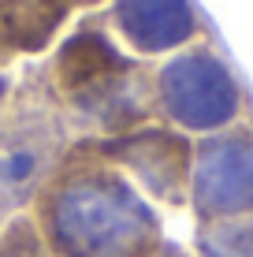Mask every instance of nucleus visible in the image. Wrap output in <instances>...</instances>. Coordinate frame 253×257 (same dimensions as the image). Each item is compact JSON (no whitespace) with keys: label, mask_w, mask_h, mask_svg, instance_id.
<instances>
[{"label":"nucleus","mask_w":253,"mask_h":257,"mask_svg":"<svg viewBox=\"0 0 253 257\" xmlns=\"http://www.w3.org/2000/svg\"><path fill=\"white\" fill-rule=\"evenodd\" d=\"M201 257H253V220L234 216V220H212L197 235Z\"/></svg>","instance_id":"1a4fd4ad"},{"label":"nucleus","mask_w":253,"mask_h":257,"mask_svg":"<svg viewBox=\"0 0 253 257\" xmlns=\"http://www.w3.org/2000/svg\"><path fill=\"white\" fill-rule=\"evenodd\" d=\"M67 157V116L52 93L26 82L0 108V220L30 205Z\"/></svg>","instance_id":"7ed1b4c3"},{"label":"nucleus","mask_w":253,"mask_h":257,"mask_svg":"<svg viewBox=\"0 0 253 257\" xmlns=\"http://www.w3.org/2000/svg\"><path fill=\"white\" fill-rule=\"evenodd\" d=\"M156 101L186 131H220L238 116V86L212 52H182L156 75Z\"/></svg>","instance_id":"20e7f679"},{"label":"nucleus","mask_w":253,"mask_h":257,"mask_svg":"<svg viewBox=\"0 0 253 257\" xmlns=\"http://www.w3.org/2000/svg\"><path fill=\"white\" fill-rule=\"evenodd\" d=\"M153 75L127 60L101 30H78L49 64V93L64 116L127 135L153 112Z\"/></svg>","instance_id":"f03ea898"},{"label":"nucleus","mask_w":253,"mask_h":257,"mask_svg":"<svg viewBox=\"0 0 253 257\" xmlns=\"http://www.w3.org/2000/svg\"><path fill=\"white\" fill-rule=\"evenodd\" d=\"M78 4H101V0H75V8H78Z\"/></svg>","instance_id":"f8f14e48"},{"label":"nucleus","mask_w":253,"mask_h":257,"mask_svg":"<svg viewBox=\"0 0 253 257\" xmlns=\"http://www.w3.org/2000/svg\"><path fill=\"white\" fill-rule=\"evenodd\" d=\"M34 201L52 257H153L164 246L153 205L101 157L97 142L67 149Z\"/></svg>","instance_id":"f257e3e1"},{"label":"nucleus","mask_w":253,"mask_h":257,"mask_svg":"<svg viewBox=\"0 0 253 257\" xmlns=\"http://www.w3.org/2000/svg\"><path fill=\"white\" fill-rule=\"evenodd\" d=\"M112 19L138 52H168L197 34L194 8L186 0H116Z\"/></svg>","instance_id":"0eeeda50"},{"label":"nucleus","mask_w":253,"mask_h":257,"mask_svg":"<svg viewBox=\"0 0 253 257\" xmlns=\"http://www.w3.org/2000/svg\"><path fill=\"white\" fill-rule=\"evenodd\" d=\"M0 257H52L34 216H15L0 231Z\"/></svg>","instance_id":"9d476101"},{"label":"nucleus","mask_w":253,"mask_h":257,"mask_svg":"<svg viewBox=\"0 0 253 257\" xmlns=\"http://www.w3.org/2000/svg\"><path fill=\"white\" fill-rule=\"evenodd\" d=\"M75 0H0V67L19 52H41L67 23Z\"/></svg>","instance_id":"6e6552de"},{"label":"nucleus","mask_w":253,"mask_h":257,"mask_svg":"<svg viewBox=\"0 0 253 257\" xmlns=\"http://www.w3.org/2000/svg\"><path fill=\"white\" fill-rule=\"evenodd\" d=\"M8 93V82H4V78H0V97H4Z\"/></svg>","instance_id":"ddd939ff"},{"label":"nucleus","mask_w":253,"mask_h":257,"mask_svg":"<svg viewBox=\"0 0 253 257\" xmlns=\"http://www.w3.org/2000/svg\"><path fill=\"white\" fill-rule=\"evenodd\" d=\"M153 257H186V253H182L179 246H168V242H164V246H160V250H156Z\"/></svg>","instance_id":"9b49d317"},{"label":"nucleus","mask_w":253,"mask_h":257,"mask_svg":"<svg viewBox=\"0 0 253 257\" xmlns=\"http://www.w3.org/2000/svg\"><path fill=\"white\" fill-rule=\"evenodd\" d=\"M101 157L116 168H130L145 190L164 205H182L190 187V142L168 127L127 131L97 142Z\"/></svg>","instance_id":"423d86ee"},{"label":"nucleus","mask_w":253,"mask_h":257,"mask_svg":"<svg viewBox=\"0 0 253 257\" xmlns=\"http://www.w3.org/2000/svg\"><path fill=\"white\" fill-rule=\"evenodd\" d=\"M194 209L205 224L253 212V135L227 131L201 142L194 161Z\"/></svg>","instance_id":"39448f33"}]
</instances>
